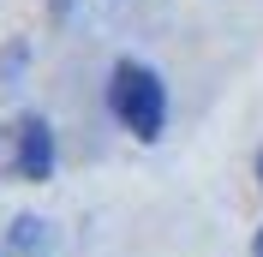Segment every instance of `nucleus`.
<instances>
[{
	"label": "nucleus",
	"mask_w": 263,
	"mask_h": 257,
	"mask_svg": "<svg viewBox=\"0 0 263 257\" xmlns=\"http://www.w3.org/2000/svg\"><path fill=\"white\" fill-rule=\"evenodd\" d=\"M108 102H114L120 126L138 132L144 144H149V138H162V126H167V90H162V78H156L149 66L120 60V66H114V84H108Z\"/></svg>",
	"instance_id": "f257e3e1"
},
{
	"label": "nucleus",
	"mask_w": 263,
	"mask_h": 257,
	"mask_svg": "<svg viewBox=\"0 0 263 257\" xmlns=\"http://www.w3.org/2000/svg\"><path fill=\"white\" fill-rule=\"evenodd\" d=\"M18 174L24 179H48L54 174V132L42 120H24L18 126Z\"/></svg>",
	"instance_id": "f03ea898"
},
{
	"label": "nucleus",
	"mask_w": 263,
	"mask_h": 257,
	"mask_svg": "<svg viewBox=\"0 0 263 257\" xmlns=\"http://www.w3.org/2000/svg\"><path fill=\"white\" fill-rule=\"evenodd\" d=\"M257 257H263V233H257Z\"/></svg>",
	"instance_id": "7ed1b4c3"
},
{
	"label": "nucleus",
	"mask_w": 263,
	"mask_h": 257,
	"mask_svg": "<svg viewBox=\"0 0 263 257\" xmlns=\"http://www.w3.org/2000/svg\"><path fill=\"white\" fill-rule=\"evenodd\" d=\"M257 179H263V156H257Z\"/></svg>",
	"instance_id": "20e7f679"
}]
</instances>
